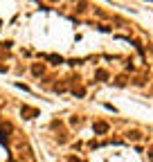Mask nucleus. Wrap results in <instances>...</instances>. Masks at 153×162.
<instances>
[{"instance_id": "39448f33", "label": "nucleus", "mask_w": 153, "mask_h": 162, "mask_svg": "<svg viewBox=\"0 0 153 162\" xmlns=\"http://www.w3.org/2000/svg\"><path fill=\"white\" fill-rule=\"evenodd\" d=\"M128 137H131V140H140V137H142V135H140L137 131H131V133H128Z\"/></svg>"}, {"instance_id": "0eeeda50", "label": "nucleus", "mask_w": 153, "mask_h": 162, "mask_svg": "<svg viewBox=\"0 0 153 162\" xmlns=\"http://www.w3.org/2000/svg\"><path fill=\"white\" fill-rule=\"evenodd\" d=\"M115 83H117V86H124V83H126V79H124V77H117Z\"/></svg>"}, {"instance_id": "f257e3e1", "label": "nucleus", "mask_w": 153, "mask_h": 162, "mask_svg": "<svg viewBox=\"0 0 153 162\" xmlns=\"http://www.w3.org/2000/svg\"><path fill=\"white\" fill-rule=\"evenodd\" d=\"M20 113H23V117H25V119H34L38 115V111H36V108H32V106H23Z\"/></svg>"}, {"instance_id": "f03ea898", "label": "nucleus", "mask_w": 153, "mask_h": 162, "mask_svg": "<svg viewBox=\"0 0 153 162\" xmlns=\"http://www.w3.org/2000/svg\"><path fill=\"white\" fill-rule=\"evenodd\" d=\"M95 133H97V135H104V133H108V124H106V122H95Z\"/></svg>"}, {"instance_id": "6e6552de", "label": "nucleus", "mask_w": 153, "mask_h": 162, "mask_svg": "<svg viewBox=\"0 0 153 162\" xmlns=\"http://www.w3.org/2000/svg\"><path fill=\"white\" fill-rule=\"evenodd\" d=\"M68 162H81L79 158H75V155H72V158H68Z\"/></svg>"}, {"instance_id": "20e7f679", "label": "nucleus", "mask_w": 153, "mask_h": 162, "mask_svg": "<svg viewBox=\"0 0 153 162\" xmlns=\"http://www.w3.org/2000/svg\"><path fill=\"white\" fill-rule=\"evenodd\" d=\"M32 72L38 77V74H43V72H45V68H43V65H34V68H32Z\"/></svg>"}, {"instance_id": "1a4fd4ad", "label": "nucleus", "mask_w": 153, "mask_h": 162, "mask_svg": "<svg viewBox=\"0 0 153 162\" xmlns=\"http://www.w3.org/2000/svg\"><path fill=\"white\" fill-rule=\"evenodd\" d=\"M149 158H151V162H153V151H149Z\"/></svg>"}, {"instance_id": "423d86ee", "label": "nucleus", "mask_w": 153, "mask_h": 162, "mask_svg": "<svg viewBox=\"0 0 153 162\" xmlns=\"http://www.w3.org/2000/svg\"><path fill=\"white\" fill-rule=\"evenodd\" d=\"M72 95H77V97H83V88H75V90H72Z\"/></svg>"}, {"instance_id": "7ed1b4c3", "label": "nucleus", "mask_w": 153, "mask_h": 162, "mask_svg": "<svg viewBox=\"0 0 153 162\" xmlns=\"http://www.w3.org/2000/svg\"><path fill=\"white\" fill-rule=\"evenodd\" d=\"M95 79H97V81H106V79H108V72H106V70H101V68H99V70L95 72Z\"/></svg>"}]
</instances>
